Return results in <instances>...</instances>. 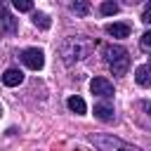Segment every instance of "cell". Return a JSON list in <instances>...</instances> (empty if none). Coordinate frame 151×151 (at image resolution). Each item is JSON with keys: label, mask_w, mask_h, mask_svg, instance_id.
Here are the masks:
<instances>
[{"label": "cell", "mask_w": 151, "mask_h": 151, "mask_svg": "<svg viewBox=\"0 0 151 151\" xmlns=\"http://www.w3.org/2000/svg\"><path fill=\"white\" fill-rule=\"evenodd\" d=\"M90 142L99 149H130V144H125L116 137H90Z\"/></svg>", "instance_id": "cell-5"}, {"label": "cell", "mask_w": 151, "mask_h": 151, "mask_svg": "<svg viewBox=\"0 0 151 151\" xmlns=\"http://www.w3.org/2000/svg\"><path fill=\"white\" fill-rule=\"evenodd\" d=\"M90 50H92V42H87L85 38H66V40L61 42V47H59L61 59H64L66 64H73V61L85 59V57L90 54Z\"/></svg>", "instance_id": "cell-2"}, {"label": "cell", "mask_w": 151, "mask_h": 151, "mask_svg": "<svg viewBox=\"0 0 151 151\" xmlns=\"http://www.w3.org/2000/svg\"><path fill=\"white\" fill-rule=\"evenodd\" d=\"M139 45H142V50H151V31H146V33L142 35Z\"/></svg>", "instance_id": "cell-17"}, {"label": "cell", "mask_w": 151, "mask_h": 151, "mask_svg": "<svg viewBox=\"0 0 151 151\" xmlns=\"http://www.w3.org/2000/svg\"><path fill=\"white\" fill-rule=\"evenodd\" d=\"M12 7L19 12H31L33 9V0H12Z\"/></svg>", "instance_id": "cell-15"}, {"label": "cell", "mask_w": 151, "mask_h": 151, "mask_svg": "<svg viewBox=\"0 0 151 151\" xmlns=\"http://www.w3.org/2000/svg\"><path fill=\"white\" fill-rule=\"evenodd\" d=\"M94 116L99 120L109 123V120H113V106H109V104H94Z\"/></svg>", "instance_id": "cell-11"}, {"label": "cell", "mask_w": 151, "mask_h": 151, "mask_svg": "<svg viewBox=\"0 0 151 151\" xmlns=\"http://www.w3.org/2000/svg\"><path fill=\"white\" fill-rule=\"evenodd\" d=\"M106 33L113 35V38H127L130 35V26L127 24H109L106 26Z\"/></svg>", "instance_id": "cell-9"}, {"label": "cell", "mask_w": 151, "mask_h": 151, "mask_svg": "<svg viewBox=\"0 0 151 151\" xmlns=\"http://www.w3.org/2000/svg\"><path fill=\"white\" fill-rule=\"evenodd\" d=\"M99 12H101L104 17H111V14L118 12V2H113V0H104L101 7H99Z\"/></svg>", "instance_id": "cell-13"}, {"label": "cell", "mask_w": 151, "mask_h": 151, "mask_svg": "<svg viewBox=\"0 0 151 151\" xmlns=\"http://www.w3.org/2000/svg\"><path fill=\"white\" fill-rule=\"evenodd\" d=\"M139 106H142V109H144V111H146V116H149V118H151V104H149V101H142V104H139Z\"/></svg>", "instance_id": "cell-18"}, {"label": "cell", "mask_w": 151, "mask_h": 151, "mask_svg": "<svg viewBox=\"0 0 151 151\" xmlns=\"http://www.w3.org/2000/svg\"><path fill=\"white\" fill-rule=\"evenodd\" d=\"M125 2H130V5H134V2H137V0H125Z\"/></svg>", "instance_id": "cell-19"}, {"label": "cell", "mask_w": 151, "mask_h": 151, "mask_svg": "<svg viewBox=\"0 0 151 151\" xmlns=\"http://www.w3.org/2000/svg\"><path fill=\"white\" fill-rule=\"evenodd\" d=\"M142 21H144V24H151V0L144 5V12H142Z\"/></svg>", "instance_id": "cell-16"}, {"label": "cell", "mask_w": 151, "mask_h": 151, "mask_svg": "<svg viewBox=\"0 0 151 151\" xmlns=\"http://www.w3.org/2000/svg\"><path fill=\"white\" fill-rule=\"evenodd\" d=\"M101 54L106 59V64L111 66L113 76H125L127 68H130V54L123 45H104L101 47Z\"/></svg>", "instance_id": "cell-1"}, {"label": "cell", "mask_w": 151, "mask_h": 151, "mask_svg": "<svg viewBox=\"0 0 151 151\" xmlns=\"http://www.w3.org/2000/svg\"><path fill=\"white\" fill-rule=\"evenodd\" d=\"M71 12L78 14V17H87L90 14V2L87 0H73L71 2Z\"/></svg>", "instance_id": "cell-12"}, {"label": "cell", "mask_w": 151, "mask_h": 151, "mask_svg": "<svg viewBox=\"0 0 151 151\" xmlns=\"http://www.w3.org/2000/svg\"><path fill=\"white\" fill-rule=\"evenodd\" d=\"M90 90H92V94L104 97V99L113 97V85H111V80H106V78H101V76L90 80Z\"/></svg>", "instance_id": "cell-4"}, {"label": "cell", "mask_w": 151, "mask_h": 151, "mask_svg": "<svg viewBox=\"0 0 151 151\" xmlns=\"http://www.w3.org/2000/svg\"><path fill=\"white\" fill-rule=\"evenodd\" d=\"M21 61H24L31 71H40V68L45 66V54H42V50H38V47H28V50L21 52Z\"/></svg>", "instance_id": "cell-3"}, {"label": "cell", "mask_w": 151, "mask_h": 151, "mask_svg": "<svg viewBox=\"0 0 151 151\" xmlns=\"http://www.w3.org/2000/svg\"><path fill=\"white\" fill-rule=\"evenodd\" d=\"M68 109L73 111V113H78V116H83L85 111H87V104H85V99L83 97H78V94H73V97H68Z\"/></svg>", "instance_id": "cell-10"}, {"label": "cell", "mask_w": 151, "mask_h": 151, "mask_svg": "<svg viewBox=\"0 0 151 151\" xmlns=\"http://www.w3.org/2000/svg\"><path fill=\"white\" fill-rule=\"evenodd\" d=\"M0 24L7 33H17V19L9 14V9L5 7V0H0Z\"/></svg>", "instance_id": "cell-6"}, {"label": "cell", "mask_w": 151, "mask_h": 151, "mask_svg": "<svg viewBox=\"0 0 151 151\" xmlns=\"http://www.w3.org/2000/svg\"><path fill=\"white\" fill-rule=\"evenodd\" d=\"M149 66H151V57H149Z\"/></svg>", "instance_id": "cell-20"}, {"label": "cell", "mask_w": 151, "mask_h": 151, "mask_svg": "<svg viewBox=\"0 0 151 151\" xmlns=\"http://www.w3.org/2000/svg\"><path fill=\"white\" fill-rule=\"evenodd\" d=\"M21 80H24V73H21L19 68H7V71L2 73V83H5L7 87H17V85H21Z\"/></svg>", "instance_id": "cell-7"}, {"label": "cell", "mask_w": 151, "mask_h": 151, "mask_svg": "<svg viewBox=\"0 0 151 151\" xmlns=\"http://www.w3.org/2000/svg\"><path fill=\"white\" fill-rule=\"evenodd\" d=\"M33 24H35L38 28L47 31V28H50V17H47V14H42V12H35V14H33Z\"/></svg>", "instance_id": "cell-14"}, {"label": "cell", "mask_w": 151, "mask_h": 151, "mask_svg": "<svg viewBox=\"0 0 151 151\" xmlns=\"http://www.w3.org/2000/svg\"><path fill=\"white\" fill-rule=\"evenodd\" d=\"M134 80H137V85H142V87H151V66H149V64L137 66V71H134Z\"/></svg>", "instance_id": "cell-8"}]
</instances>
